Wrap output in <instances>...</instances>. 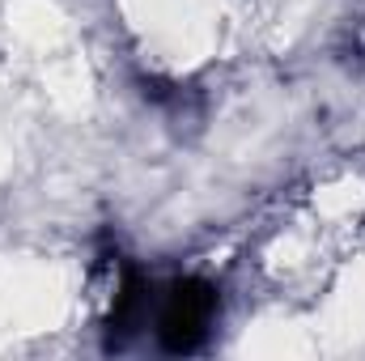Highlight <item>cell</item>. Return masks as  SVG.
Masks as SVG:
<instances>
[{"instance_id":"obj_1","label":"cell","mask_w":365,"mask_h":361,"mask_svg":"<svg viewBox=\"0 0 365 361\" xmlns=\"http://www.w3.org/2000/svg\"><path fill=\"white\" fill-rule=\"evenodd\" d=\"M217 323V289L200 276L175 280L158 306V340L166 353H195Z\"/></svg>"},{"instance_id":"obj_2","label":"cell","mask_w":365,"mask_h":361,"mask_svg":"<svg viewBox=\"0 0 365 361\" xmlns=\"http://www.w3.org/2000/svg\"><path fill=\"white\" fill-rule=\"evenodd\" d=\"M349 47H353V56H357V60H365V21L353 30V43H349Z\"/></svg>"}]
</instances>
